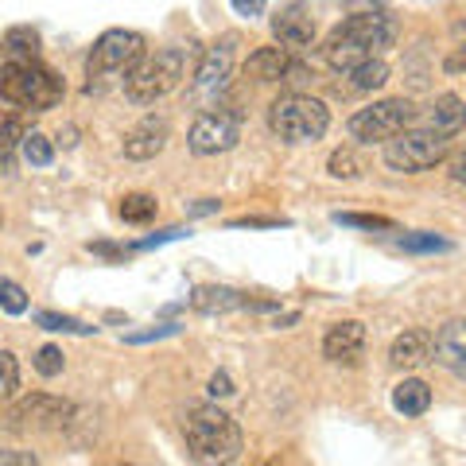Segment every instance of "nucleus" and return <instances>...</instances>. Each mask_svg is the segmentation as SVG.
<instances>
[{"label": "nucleus", "instance_id": "1", "mask_svg": "<svg viewBox=\"0 0 466 466\" xmlns=\"http://www.w3.org/2000/svg\"><path fill=\"white\" fill-rule=\"evenodd\" d=\"M397 43V20L385 8L373 12H350V16L334 27L323 43V58L334 70H350L366 58H381Z\"/></svg>", "mask_w": 466, "mask_h": 466}, {"label": "nucleus", "instance_id": "2", "mask_svg": "<svg viewBox=\"0 0 466 466\" xmlns=\"http://www.w3.org/2000/svg\"><path fill=\"white\" fill-rule=\"evenodd\" d=\"M187 455L195 462H238L241 459V428L218 404H191L183 412Z\"/></svg>", "mask_w": 466, "mask_h": 466}, {"label": "nucleus", "instance_id": "3", "mask_svg": "<svg viewBox=\"0 0 466 466\" xmlns=\"http://www.w3.org/2000/svg\"><path fill=\"white\" fill-rule=\"evenodd\" d=\"M63 94H66L63 78L43 66L39 58H8L0 66V101L5 106L43 113V109H55Z\"/></svg>", "mask_w": 466, "mask_h": 466}, {"label": "nucleus", "instance_id": "4", "mask_svg": "<svg viewBox=\"0 0 466 466\" xmlns=\"http://www.w3.org/2000/svg\"><path fill=\"white\" fill-rule=\"evenodd\" d=\"M144 55H148L144 35L133 32V27H109V32H101L97 43L90 47V58H86V78H90L86 82V90L94 94L106 82L125 78Z\"/></svg>", "mask_w": 466, "mask_h": 466}, {"label": "nucleus", "instance_id": "5", "mask_svg": "<svg viewBox=\"0 0 466 466\" xmlns=\"http://www.w3.org/2000/svg\"><path fill=\"white\" fill-rule=\"evenodd\" d=\"M187 75V51L183 47H159L156 55H144L125 75V97L133 106H156L167 97Z\"/></svg>", "mask_w": 466, "mask_h": 466}, {"label": "nucleus", "instance_id": "6", "mask_svg": "<svg viewBox=\"0 0 466 466\" xmlns=\"http://www.w3.org/2000/svg\"><path fill=\"white\" fill-rule=\"evenodd\" d=\"M268 128L284 144H315L327 137L330 128V109L319 97L308 94H284L272 101L268 109Z\"/></svg>", "mask_w": 466, "mask_h": 466}, {"label": "nucleus", "instance_id": "7", "mask_svg": "<svg viewBox=\"0 0 466 466\" xmlns=\"http://www.w3.org/2000/svg\"><path fill=\"white\" fill-rule=\"evenodd\" d=\"M447 152H451V137L435 133V128H424V125H412L392 140H385V164L400 175L428 171L440 164V159H447Z\"/></svg>", "mask_w": 466, "mask_h": 466}, {"label": "nucleus", "instance_id": "8", "mask_svg": "<svg viewBox=\"0 0 466 466\" xmlns=\"http://www.w3.org/2000/svg\"><path fill=\"white\" fill-rule=\"evenodd\" d=\"M416 106L408 97H385V101H373V106L358 109L354 116L346 121V133L361 140V144H385L397 133L416 125Z\"/></svg>", "mask_w": 466, "mask_h": 466}, {"label": "nucleus", "instance_id": "9", "mask_svg": "<svg viewBox=\"0 0 466 466\" xmlns=\"http://www.w3.org/2000/svg\"><path fill=\"white\" fill-rule=\"evenodd\" d=\"M238 140H241V116L229 113V109H202L195 116L191 133H187V144H191L195 156L229 152Z\"/></svg>", "mask_w": 466, "mask_h": 466}, {"label": "nucleus", "instance_id": "10", "mask_svg": "<svg viewBox=\"0 0 466 466\" xmlns=\"http://www.w3.org/2000/svg\"><path fill=\"white\" fill-rule=\"evenodd\" d=\"M233 47H238V39L233 35H222L218 43H210L207 51H202L198 58V66H195V82H191V90L198 101H218L226 90V82L233 75Z\"/></svg>", "mask_w": 466, "mask_h": 466}, {"label": "nucleus", "instance_id": "11", "mask_svg": "<svg viewBox=\"0 0 466 466\" xmlns=\"http://www.w3.org/2000/svg\"><path fill=\"white\" fill-rule=\"evenodd\" d=\"M70 416H75V408L51 397V392H32V397H24L8 408V424L20 431H55V428H63Z\"/></svg>", "mask_w": 466, "mask_h": 466}, {"label": "nucleus", "instance_id": "12", "mask_svg": "<svg viewBox=\"0 0 466 466\" xmlns=\"http://www.w3.org/2000/svg\"><path fill=\"white\" fill-rule=\"evenodd\" d=\"M323 358L334 366H358L366 358V327L358 319H342V323H330L323 334Z\"/></svg>", "mask_w": 466, "mask_h": 466}, {"label": "nucleus", "instance_id": "13", "mask_svg": "<svg viewBox=\"0 0 466 466\" xmlns=\"http://www.w3.org/2000/svg\"><path fill=\"white\" fill-rule=\"evenodd\" d=\"M272 35L280 39V47H291V51H303L315 43V16L303 0H291L280 12L272 16Z\"/></svg>", "mask_w": 466, "mask_h": 466}, {"label": "nucleus", "instance_id": "14", "mask_svg": "<svg viewBox=\"0 0 466 466\" xmlns=\"http://www.w3.org/2000/svg\"><path fill=\"white\" fill-rule=\"evenodd\" d=\"M167 140H171V125H167V116H156L148 113L144 121H137L133 128L125 133V159H152L167 148Z\"/></svg>", "mask_w": 466, "mask_h": 466}, {"label": "nucleus", "instance_id": "15", "mask_svg": "<svg viewBox=\"0 0 466 466\" xmlns=\"http://www.w3.org/2000/svg\"><path fill=\"white\" fill-rule=\"evenodd\" d=\"M431 354L443 370L466 381V319H451L431 334Z\"/></svg>", "mask_w": 466, "mask_h": 466}, {"label": "nucleus", "instance_id": "16", "mask_svg": "<svg viewBox=\"0 0 466 466\" xmlns=\"http://www.w3.org/2000/svg\"><path fill=\"white\" fill-rule=\"evenodd\" d=\"M416 125H424V128H435V133H443L455 140L462 128H466V101L459 94H440L428 106L424 116H416Z\"/></svg>", "mask_w": 466, "mask_h": 466}, {"label": "nucleus", "instance_id": "17", "mask_svg": "<svg viewBox=\"0 0 466 466\" xmlns=\"http://www.w3.org/2000/svg\"><path fill=\"white\" fill-rule=\"evenodd\" d=\"M291 70V55L288 47H257L245 63V78L253 82H284Z\"/></svg>", "mask_w": 466, "mask_h": 466}, {"label": "nucleus", "instance_id": "18", "mask_svg": "<svg viewBox=\"0 0 466 466\" xmlns=\"http://www.w3.org/2000/svg\"><path fill=\"white\" fill-rule=\"evenodd\" d=\"M428 358H431V334H424V330H404L389 346V361L397 370H416V366H424Z\"/></svg>", "mask_w": 466, "mask_h": 466}, {"label": "nucleus", "instance_id": "19", "mask_svg": "<svg viewBox=\"0 0 466 466\" xmlns=\"http://www.w3.org/2000/svg\"><path fill=\"white\" fill-rule=\"evenodd\" d=\"M245 299L238 288H226V284H207V288H195L191 291V308L202 315H226V311H238L245 308Z\"/></svg>", "mask_w": 466, "mask_h": 466}, {"label": "nucleus", "instance_id": "20", "mask_svg": "<svg viewBox=\"0 0 466 466\" xmlns=\"http://www.w3.org/2000/svg\"><path fill=\"white\" fill-rule=\"evenodd\" d=\"M20 144H24V121L12 109H0V175L16 171Z\"/></svg>", "mask_w": 466, "mask_h": 466}, {"label": "nucleus", "instance_id": "21", "mask_svg": "<svg viewBox=\"0 0 466 466\" xmlns=\"http://www.w3.org/2000/svg\"><path fill=\"white\" fill-rule=\"evenodd\" d=\"M342 78H346V90H354V94L381 90V86L389 82V63L385 58H366V63L342 70Z\"/></svg>", "mask_w": 466, "mask_h": 466}, {"label": "nucleus", "instance_id": "22", "mask_svg": "<svg viewBox=\"0 0 466 466\" xmlns=\"http://www.w3.org/2000/svg\"><path fill=\"white\" fill-rule=\"evenodd\" d=\"M392 408L404 416H424L431 408V389L420 381V377H404V381L392 389Z\"/></svg>", "mask_w": 466, "mask_h": 466}, {"label": "nucleus", "instance_id": "23", "mask_svg": "<svg viewBox=\"0 0 466 466\" xmlns=\"http://www.w3.org/2000/svg\"><path fill=\"white\" fill-rule=\"evenodd\" d=\"M156 210H159V202L152 198V195H125L121 198V207H116V214H121V222H128V226H148L152 218H156Z\"/></svg>", "mask_w": 466, "mask_h": 466}, {"label": "nucleus", "instance_id": "24", "mask_svg": "<svg viewBox=\"0 0 466 466\" xmlns=\"http://www.w3.org/2000/svg\"><path fill=\"white\" fill-rule=\"evenodd\" d=\"M5 47L12 58H39V32H32V27H8Z\"/></svg>", "mask_w": 466, "mask_h": 466}, {"label": "nucleus", "instance_id": "25", "mask_svg": "<svg viewBox=\"0 0 466 466\" xmlns=\"http://www.w3.org/2000/svg\"><path fill=\"white\" fill-rule=\"evenodd\" d=\"M20 156H24L32 167H51V164H55V148H51V140L43 137V133H24Z\"/></svg>", "mask_w": 466, "mask_h": 466}, {"label": "nucleus", "instance_id": "26", "mask_svg": "<svg viewBox=\"0 0 466 466\" xmlns=\"http://www.w3.org/2000/svg\"><path fill=\"white\" fill-rule=\"evenodd\" d=\"M35 323L43 330H58V334H97V327L82 323V319H70V315H58V311H35Z\"/></svg>", "mask_w": 466, "mask_h": 466}, {"label": "nucleus", "instance_id": "27", "mask_svg": "<svg viewBox=\"0 0 466 466\" xmlns=\"http://www.w3.org/2000/svg\"><path fill=\"white\" fill-rule=\"evenodd\" d=\"M404 253H447L451 249V241H443V238H435V233H428V229H420V233H404V238L397 241Z\"/></svg>", "mask_w": 466, "mask_h": 466}, {"label": "nucleus", "instance_id": "28", "mask_svg": "<svg viewBox=\"0 0 466 466\" xmlns=\"http://www.w3.org/2000/svg\"><path fill=\"white\" fill-rule=\"evenodd\" d=\"M16 389H20V361L12 350H0V400L16 397Z\"/></svg>", "mask_w": 466, "mask_h": 466}, {"label": "nucleus", "instance_id": "29", "mask_svg": "<svg viewBox=\"0 0 466 466\" xmlns=\"http://www.w3.org/2000/svg\"><path fill=\"white\" fill-rule=\"evenodd\" d=\"M0 308H5L8 315H24L27 311V291L16 280H8V276H0Z\"/></svg>", "mask_w": 466, "mask_h": 466}, {"label": "nucleus", "instance_id": "30", "mask_svg": "<svg viewBox=\"0 0 466 466\" xmlns=\"http://www.w3.org/2000/svg\"><path fill=\"white\" fill-rule=\"evenodd\" d=\"M334 222L354 226V229H385V233L397 229V222H392V218H381V214H334Z\"/></svg>", "mask_w": 466, "mask_h": 466}, {"label": "nucleus", "instance_id": "31", "mask_svg": "<svg viewBox=\"0 0 466 466\" xmlns=\"http://www.w3.org/2000/svg\"><path fill=\"white\" fill-rule=\"evenodd\" d=\"M327 167H330L334 179H358V175H361V159L350 152V148H339V152H330V164Z\"/></svg>", "mask_w": 466, "mask_h": 466}, {"label": "nucleus", "instance_id": "32", "mask_svg": "<svg viewBox=\"0 0 466 466\" xmlns=\"http://www.w3.org/2000/svg\"><path fill=\"white\" fill-rule=\"evenodd\" d=\"M35 370H39V377H58L63 373V350L58 346H39L35 350Z\"/></svg>", "mask_w": 466, "mask_h": 466}, {"label": "nucleus", "instance_id": "33", "mask_svg": "<svg viewBox=\"0 0 466 466\" xmlns=\"http://www.w3.org/2000/svg\"><path fill=\"white\" fill-rule=\"evenodd\" d=\"M183 327L179 323H159V327H152V330H133L125 342H133V346H144V342H159V339H175Z\"/></svg>", "mask_w": 466, "mask_h": 466}, {"label": "nucleus", "instance_id": "34", "mask_svg": "<svg viewBox=\"0 0 466 466\" xmlns=\"http://www.w3.org/2000/svg\"><path fill=\"white\" fill-rule=\"evenodd\" d=\"M179 238H191L183 226H171V229H164V233H156V238H144L140 245H133V249H156V245H164V241H179Z\"/></svg>", "mask_w": 466, "mask_h": 466}, {"label": "nucleus", "instance_id": "35", "mask_svg": "<svg viewBox=\"0 0 466 466\" xmlns=\"http://www.w3.org/2000/svg\"><path fill=\"white\" fill-rule=\"evenodd\" d=\"M229 8L238 12V16H245V20H253V16H265L268 0H229Z\"/></svg>", "mask_w": 466, "mask_h": 466}, {"label": "nucleus", "instance_id": "36", "mask_svg": "<svg viewBox=\"0 0 466 466\" xmlns=\"http://www.w3.org/2000/svg\"><path fill=\"white\" fill-rule=\"evenodd\" d=\"M39 459L32 451H12V447H0V466H35Z\"/></svg>", "mask_w": 466, "mask_h": 466}, {"label": "nucleus", "instance_id": "37", "mask_svg": "<svg viewBox=\"0 0 466 466\" xmlns=\"http://www.w3.org/2000/svg\"><path fill=\"white\" fill-rule=\"evenodd\" d=\"M210 397H233V392H238V389H233V381H229V373L226 370H218L214 377H210Z\"/></svg>", "mask_w": 466, "mask_h": 466}, {"label": "nucleus", "instance_id": "38", "mask_svg": "<svg viewBox=\"0 0 466 466\" xmlns=\"http://www.w3.org/2000/svg\"><path fill=\"white\" fill-rule=\"evenodd\" d=\"M233 226H238V229H241V226H253V229H257V226H288V222H280V218H238Z\"/></svg>", "mask_w": 466, "mask_h": 466}, {"label": "nucleus", "instance_id": "39", "mask_svg": "<svg viewBox=\"0 0 466 466\" xmlns=\"http://www.w3.org/2000/svg\"><path fill=\"white\" fill-rule=\"evenodd\" d=\"M350 12H373V8H385L381 0H346Z\"/></svg>", "mask_w": 466, "mask_h": 466}, {"label": "nucleus", "instance_id": "40", "mask_svg": "<svg viewBox=\"0 0 466 466\" xmlns=\"http://www.w3.org/2000/svg\"><path fill=\"white\" fill-rule=\"evenodd\" d=\"M451 175H455L459 183H466V148L455 156V164H451Z\"/></svg>", "mask_w": 466, "mask_h": 466}, {"label": "nucleus", "instance_id": "41", "mask_svg": "<svg viewBox=\"0 0 466 466\" xmlns=\"http://www.w3.org/2000/svg\"><path fill=\"white\" fill-rule=\"evenodd\" d=\"M214 210H218V202H214V198H198L195 207H191V214H195V218H202V214H214Z\"/></svg>", "mask_w": 466, "mask_h": 466}, {"label": "nucleus", "instance_id": "42", "mask_svg": "<svg viewBox=\"0 0 466 466\" xmlns=\"http://www.w3.org/2000/svg\"><path fill=\"white\" fill-rule=\"evenodd\" d=\"M447 66H451V70H459V66H466V47H462V51H459L455 58H451V63H447Z\"/></svg>", "mask_w": 466, "mask_h": 466}, {"label": "nucleus", "instance_id": "43", "mask_svg": "<svg viewBox=\"0 0 466 466\" xmlns=\"http://www.w3.org/2000/svg\"><path fill=\"white\" fill-rule=\"evenodd\" d=\"M455 39H466V20H459V24H455Z\"/></svg>", "mask_w": 466, "mask_h": 466}, {"label": "nucleus", "instance_id": "44", "mask_svg": "<svg viewBox=\"0 0 466 466\" xmlns=\"http://www.w3.org/2000/svg\"><path fill=\"white\" fill-rule=\"evenodd\" d=\"M0 222H5V214H0Z\"/></svg>", "mask_w": 466, "mask_h": 466}]
</instances>
